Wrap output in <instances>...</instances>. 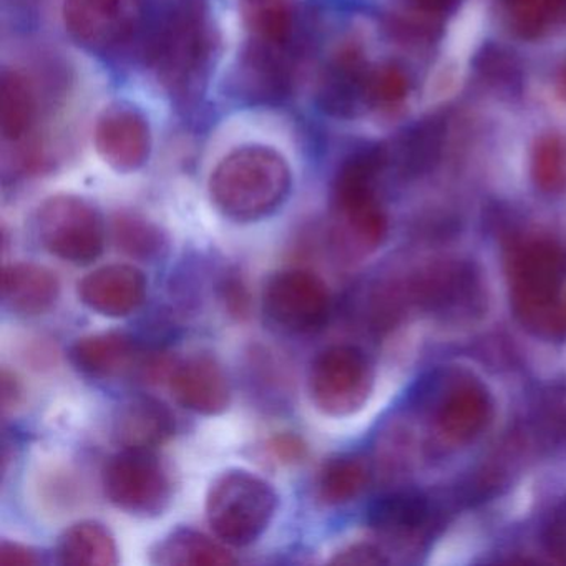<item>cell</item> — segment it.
Listing matches in <instances>:
<instances>
[{"mask_svg":"<svg viewBox=\"0 0 566 566\" xmlns=\"http://www.w3.org/2000/svg\"><path fill=\"white\" fill-rule=\"evenodd\" d=\"M35 231L45 251L67 263L91 264L104 253V218L75 195L48 198L35 214Z\"/></svg>","mask_w":566,"mask_h":566,"instance_id":"5","label":"cell"},{"mask_svg":"<svg viewBox=\"0 0 566 566\" xmlns=\"http://www.w3.org/2000/svg\"><path fill=\"white\" fill-rule=\"evenodd\" d=\"M2 303L15 316L49 313L61 296L57 274L42 264L14 263L2 271Z\"/></svg>","mask_w":566,"mask_h":566,"instance_id":"16","label":"cell"},{"mask_svg":"<svg viewBox=\"0 0 566 566\" xmlns=\"http://www.w3.org/2000/svg\"><path fill=\"white\" fill-rule=\"evenodd\" d=\"M175 430L177 420L170 407L144 394L118 403L112 420V437L122 449H157L175 436Z\"/></svg>","mask_w":566,"mask_h":566,"instance_id":"15","label":"cell"},{"mask_svg":"<svg viewBox=\"0 0 566 566\" xmlns=\"http://www.w3.org/2000/svg\"><path fill=\"white\" fill-rule=\"evenodd\" d=\"M221 293H223L227 310L233 316H247L248 307H250V296H248L247 284L243 283L241 277L234 276V274L228 276L223 286H221Z\"/></svg>","mask_w":566,"mask_h":566,"instance_id":"30","label":"cell"},{"mask_svg":"<svg viewBox=\"0 0 566 566\" xmlns=\"http://www.w3.org/2000/svg\"><path fill=\"white\" fill-rule=\"evenodd\" d=\"M154 0H65L69 34L88 51H117L144 38Z\"/></svg>","mask_w":566,"mask_h":566,"instance_id":"8","label":"cell"},{"mask_svg":"<svg viewBox=\"0 0 566 566\" xmlns=\"http://www.w3.org/2000/svg\"><path fill=\"white\" fill-rule=\"evenodd\" d=\"M286 42L254 39L240 62L238 82L244 95L254 101H270L286 94L291 72L287 65Z\"/></svg>","mask_w":566,"mask_h":566,"instance_id":"17","label":"cell"},{"mask_svg":"<svg viewBox=\"0 0 566 566\" xmlns=\"http://www.w3.org/2000/svg\"><path fill=\"white\" fill-rule=\"evenodd\" d=\"M55 555L61 565L115 566L118 563V546L104 523L84 520L62 533Z\"/></svg>","mask_w":566,"mask_h":566,"instance_id":"20","label":"cell"},{"mask_svg":"<svg viewBox=\"0 0 566 566\" xmlns=\"http://www.w3.org/2000/svg\"><path fill=\"white\" fill-rule=\"evenodd\" d=\"M489 397L482 387L462 384L443 400L439 422L447 436L457 440L475 436L489 417Z\"/></svg>","mask_w":566,"mask_h":566,"instance_id":"22","label":"cell"},{"mask_svg":"<svg viewBox=\"0 0 566 566\" xmlns=\"http://www.w3.org/2000/svg\"><path fill=\"white\" fill-rule=\"evenodd\" d=\"M565 263L558 248L549 243H530L518 251L512 268V293L516 313L526 324L558 333L566 327L565 311L559 307Z\"/></svg>","mask_w":566,"mask_h":566,"instance_id":"4","label":"cell"},{"mask_svg":"<svg viewBox=\"0 0 566 566\" xmlns=\"http://www.w3.org/2000/svg\"><path fill=\"white\" fill-rule=\"evenodd\" d=\"M291 168L283 155L270 147H241L214 168L210 195L220 213L238 223H251L273 214L290 197Z\"/></svg>","mask_w":566,"mask_h":566,"instance_id":"1","label":"cell"},{"mask_svg":"<svg viewBox=\"0 0 566 566\" xmlns=\"http://www.w3.org/2000/svg\"><path fill=\"white\" fill-rule=\"evenodd\" d=\"M440 147V128L437 125H427L413 134L403 148L407 157V165L410 168L429 167L430 161L436 160Z\"/></svg>","mask_w":566,"mask_h":566,"instance_id":"28","label":"cell"},{"mask_svg":"<svg viewBox=\"0 0 566 566\" xmlns=\"http://www.w3.org/2000/svg\"><path fill=\"white\" fill-rule=\"evenodd\" d=\"M277 502L276 490L270 482L248 470L233 469L211 482L205 510L214 535L224 545L241 548L266 532Z\"/></svg>","mask_w":566,"mask_h":566,"instance_id":"3","label":"cell"},{"mask_svg":"<svg viewBox=\"0 0 566 566\" xmlns=\"http://www.w3.org/2000/svg\"><path fill=\"white\" fill-rule=\"evenodd\" d=\"M145 55L160 77L175 88L193 85L208 64L211 29L203 0H168L151 9Z\"/></svg>","mask_w":566,"mask_h":566,"instance_id":"2","label":"cell"},{"mask_svg":"<svg viewBox=\"0 0 566 566\" xmlns=\"http://www.w3.org/2000/svg\"><path fill=\"white\" fill-rule=\"evenodd\" d=\"M41 555L31 546L18 542H0V566H39Z\"/></svg>","mask_w":566,"mask_h":566,"instance_id":"31","label":"cell"},{"mask_svg":"<svg viewBox=\"0 0 566 566\" xmlns=\"http://www.w3.org/2000/svg\"><path fill=\"white\" fill-rule=\"evenodd\" d=\"M150 562L158 566H224L238 559L221 539L193 528H178L151 548Z\"/></svg>","mask_w":566,"mask_h":566,"instance_id":"18","label":"cell"},{"mask_svg":"<svg viewBox=\"0 0 566 566\" xmlns=\"http://www.w3.org/2000/svg\"><path fill=\"white\" fill-rule=\"evenodd\" d=\"M369 78L359 55L343 52L321 81L319 104L331 114L349 115L360 102L369 101Z\"/></svg>","mask_w":566,"mask_h":566,"instance_id":"19","label":"cell"},{"mask_svg":"<svg viewBox=\"0 0 566 566\" xmlns=\"http://www.w3.org/2000/svg\"><path fill=\"white\" fill-rule=\"evenodd\" d=\"M21 399L22 389L18 377L8 369L2 370V409H15Z\"/></svg>","mask_w":566,"mask_h":566,"instance_id":"33","label":"cell"},{"mask_svg":"<svg viewBox=\"0 0 566 566\" xmlns=\"http://www.w3.org/2000/svg\"><path fill=\"white\" fill-rule=\"evenodd\" d=\"M105 495L135 516H158L174 499V480L154 450L122 449L102 472Z\"/></svg>","mask_w":566,"mask_h":566,"instance_id":"6","label":"cell"},{"mask_svg":"<svg viewBox=\"0 0 566 566\" xmlns=\"http://www.w3.org/2000/svg\"><path fill=\"white\" fill-rule=\"evenodd\" d=\"M270 450L277 462L294 463L306 455V443L296 436H280L271 440Z\"/></svg>","mask_w":566,"mask_h":566,"instance_id":"32","label":"cell"},{"mask_svg":"<svg viewBox=\"0 0 566 566\" xmlns=\"http://www.w3.org/2000/svg\"><path fill=\"white\" fill-rule=\"evenodd\" d=\"M373 389V367L363 350L334 346L311 364L307 390L319 412L346 417L366 403Z\"/></svg>","mask_w":566,"mask_h":566,"instance_id":"9","label":"cell"},{"mask_svg":"<svg viewBox=\"0 0 566 566\" xmlns=\"http://www.w3.org/2000/svg\"><path fill=\"white\" fill-rule=\"evenodd\" d=\"M429 505L419 495H389L380 499L370 510V523L386 532H406L426 522Z\"/></svg>","mask_w":566,"mask_h":566,"instance_id":"25","label":"cell"},{"mask_svg":"<svg viewBox=\"0 0 566 566\" xmlns=\"http://www.w3.org/2000/svg\"><path fill=\"white\" fill-rule=\"evenodd\" d=\"M263 310L268 319L286 333H317L329 319V290L313 271L283 270L268 280Z\"/></svg>","mask_w":566,"mask_h":566,"instance_id":"10","label":"cell"},{"mask_svg":"<svg viewBox=\"0 0 566 566\" xmlns=\"http://www.w3.org/2000/svg\"><path fill=\"white\" fill-rule=\"evenodd\" d=\"M536 184L546 191H556L566 180V148L556 137H545L539 140L535 151Z\"/></svg>","mask_w":566,"mask_h":566,"instance_id":"27","label":"cell"},{"mask_svg":"<svg viewBox=\"0 0 566 566\" xmlns=\"http://www.w3.org/2000/svg\"><path fill=\"white\" fill-rule=\"evenodd\" d=\"M69 357L75 369L92 379L111 380L140 373L145 357L140 344L122 331L88 334L72 344Z\"/></svg>","mask_w":566,"mask_h":566,"instance_id":"14","label":"cell"},{"mask_svg":"<svg viewBox=\"0 0 566 566\" xmlns=\"http://www.w3.org/2000/svg\"><path fill=\"white\" fill-rule=\"evenodd\" d=\"M562 84H563V88H565V92H566V67H565V71H563Z\"/></svg>","mask_w":566,"mask_h":566,"instance_id":"35","label":"cell"},{"mask_svg":"<svg viewBox=\"0 0 566 566\" xmlns=\"http://www.w3.org/2000/svg\"><path fill=\"white\" fill-rule=\"evenodd\" d=\"M148 281L134 264H107L82 277L78 300L105 317H125L138 310L147 296Z\"/></svg>","mask_w":566,"mask_h":566,"instance_id":"13","label":"cell"},{"mask_svg":"<svg viewBox=\"0 0 566 566\" xmlns=\"http://www.w3.org/2000/svg\"><path fill=\"white\" fill-rule=\"evenodd\" d=\"M369 467L357 455L327 460L317 475V499L326 505H343L356 499L369 483Z\"/></svg>","mask_w":566,"mask_h":566,"instance_id":"23","label":"cell"},{"mask_svg":"<svg viewBox=\"0 0 566 566\" xmlns=\"http://www.w3.org/2000/svg\"><path fill=\"white\" fill-rule=\"evenodd\" d=\"M35 118V98L31 84L15 71L0 77V132L9 142H19L31 132Z\"/></svg>","mask_w":566,"mask_h":566,"instance_id":"21","label":"cell"},{"mask_svg":"<svg viewBox=\"0 0 566 566\" xmlns=\"http://www.w3.org/2000/svg\"><path fill=\"white\" fill-rule=\"evenodd\" d=\"M94 140L102 160L122 174L138 170L150 157V125L137 107L125 102L102 112Z\"/></svg>","mask_w":566,"mask_h":566,"instance_id":"11","label":"cell"},{"mask_svg":"<svg viewBox=\"0 0 566 566\" xmlns=\"http://www.w3.org/2000/svg\"><path fill=\"white\" fill-rule=\"evenodd\" d=\"M114 240L118 250L134 260L154 263L168 251V237L154 221L135 213H120L114 220Z\"/></svg>","mask_w":566,"mask_h":566,"instance_id":"24","label":"cell"},{"mask_svg":"<svg viewBox=\"0 0 566 566\" xmlns=\"http://www.w3.org/2000/svg\"><path fill=\"white\" fill-rule=\"evenodd\" d=\"M422 8L440 11V9L450 8L455 0H417Z\"/></svg>","mask_w":566,"mask_h":566,"instance_id":"34","label":"cell"},{"mask_svg":"<svg viewBox=\"0 0 566 566\" xmlns=\"http://www.w3.org/2000/svg\"><path fill=\"white\" fill-rule=\"evenodd\" d=\"M382 164L380 151L356 155L344 164L334 181V213L340 231L369 250L382 241L387 228L376 195V178Z\"/></svg>","mask_w":566,"mask_h":566,"instance_id":"7","label":"cell"},{"mask_svg":"<svg viewBox=\"0 0 566 566\" xmlns=\"http://www.w3.org/2000/svg\"><path fill=\"white\" fill-rule=\"evenodd\" d=\"M175 399L201 416H220L231 403V384L220 360L210 354H195L175 364L168 376Z\"/></svg>","mask_w":566,"mask_h":566,"instance_id":"12","label":"cell"},{"mask_svg":"<svg viewBox=\"0 0 566 566\" xmlns=\"http://www.w3.org/2000/svg\"><path fill=\"white\" fill-rule=\"evenodd\" d=\"M407 81L397 69H380L370 72L369 102L376 104H396L406 95Z\"/></svg>","mask_w":566,"mask_h":566,"instance_id":"29","label":"cell"},{"mask_svg":"<svg viewBox=\"0 0 566 566\" xmlns=\"http://www.w3.org/2000/svg\"><path fill=\"white\" fill-rule=\"evenodd\" d=\"M506 11L520 34L539 35L566 12V0H506Z\"/></svg>","mask_w":566,"mask_h":566,"instance_id":"26","label":"cell"}]
</instances>
